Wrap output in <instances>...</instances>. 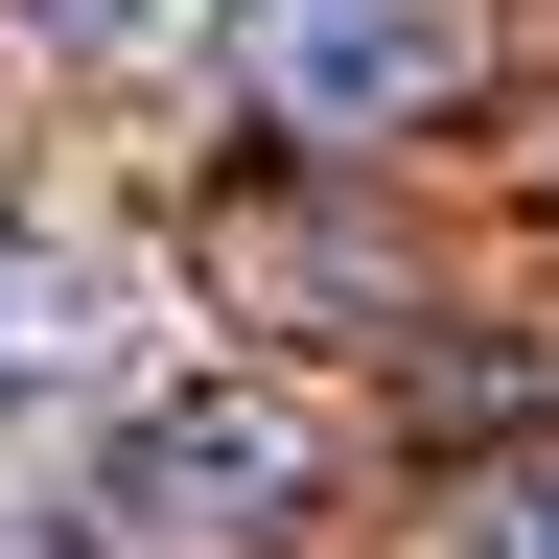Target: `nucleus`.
I'll return each instance as SVG.
<instances>
[{"label":"nucleus","instance_id":"obj_5","mask_svg":"<svg viewBox=\"0 0 559 559\" xmlns=\"http://www.w3.org/2000/svg\"><path fill=\"white\" fill-rule=\"evenodd\" d=\"M443 559H559V443H536V466H489L466 513H443Z\"/></svg>","mask_w":559,"mask_h":559},{"label":"nucleus","instance_id":"obj_3","mask_svg":"<svg viewBox=\"0 0 559 559\" xmlns=\"http://www.w3.org/2000/svg\"><path fill=\"white\" fill-rule=\"evenodd\" d=\"M210 47H234V70H257L280 117L373 140V117H419V94H466L489 0H210Z\"/></svg>","mask_w":559,"mask_h":559},{"label":"nucleus","instance_id":"obj_2","mask_svg":"<svg viewBox=\"0 0 559 559\" xmlns=\"http://www.w3.org/2000/svg\"><path fill=\"white\" fill-rule=\"evenodd\" d=\"M164 396V280L117 234H0V443L24 419H117Z\"/></svg>","mask_w":559,"mask_h":559},{"label":"nucleus","instance_id":"obj_4","mask_svg":"<svg viewBox=\"0 0 559 559\" xmlns=\"http://www.w3.org/2000/svg\"><path fill=\"white\" fill-rule=\"evenodd\" d=\"M0 24H24L47 70H140V47H187L210 0H0Z\"/></svg>","mask_w":559,"mask_h":559},{"label":"nucleus","instance_id":"obj_1","mask_svg":"<svg viewBox=\"0 0 559 559\" xmlns=\"http://www.w3.org/2000/svg\"><path fill=\"white\" fill-rule=\"evenodd\" d=\"M326 443H349V419L304 373H164V396H117V466L94 489H117L140 559H234V536H280L326 489Z\"/></svg>","mask_w":559,"mask_h":559}]
</instances>
